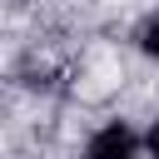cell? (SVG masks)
Listing matches in <instances>:
<instances>
[{
	"mask_svg": "<svg viewBox=\"0 0 159 159\" xmlns=\"http://www.w3.org/2000/svg\"><path fill=\"white\" fill-rule=\"evenodd\" d=\"M84 159H139V139H134V129L124 119H109V124H99L89 134Z\"/></svg>",
	"mask_w": 159,
	"mask_h": 159,
	"instance_id": "6da1fadb",
	"label": "cell"
},
{
	"mask_svg": "<svg viewBox=\"0 0 159 159\" xmlns=\"http://www.w3.org/2000/svg\"><path fill=\"white\" fill-rule=\"evenodd\" d=\"M139 50H144L149 60H159V10H154L144 25H139Z\"/></svg>",
	"mask_w": 159,
	"mask_h": 159,
	"instance_id": "7a4b0ae2",
	"label": "cell"
},
{
	"mask_svg": "<svg viewBox=\"0 0 159 159\" xmlns=\"http://www.w3.org/2000/svg\"><path fill=\"white\" fill-rule=\"evenodd\" d=\"M144 149H149V159H159V119L149 124V134H144Z\"/></svg>",
	"mask_w": 159,
	"mask_h": 159,
	"instance_id": "3957f363",
	"label": "cell"
}]
</instances>
